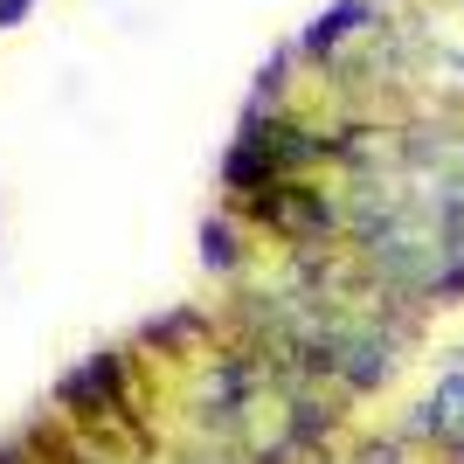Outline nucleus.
<instances>
[{
  "label": "nucleus",
  "instance_id": "5",
  "mask_svg": "<svg viewBox=\"0 0 464 464\" xmlns=\"http://www.w3.org/2000/svg\"><path fill=\"white\" fill-rule=\"evenodd\" d=\"M28 7H35V0H0V28H14V21L28 14Z\"/></svg>",
  "mask_w": 464,
  "mask_h": 464
},
{
  "label": "nucleus",
  "instance_id": "4",
  "mask_svg": "<svg viewBox=\"0 0 464 464\" xmlns=\"http://www.w3.org/2000/svg\"><path fill=\"white\" fill-rule=\"evenodd\" d=\"M201 256H208V271H236V264H243V243H236L229 215H215L208 229H201Z\"/></svg>",
  "mask_w": 464,
  "mask_h": 464
},
{
  "label": "nucleus",
  "instance_id": "2",
  "mask_svg": "<svg viewBox=\"0 0 464 464\" xmlns=\"http://www.w3.org/2000/svg\"><path fill=\"white\" fill-rule=\"evenodd\" d=\"M374 14H382L374 0H333L326 14L312 21L305 35H298V49H291V56H312V63H326L333 49H347L353 35H368V28H374Z\"/></svg>",
  "mask_w": 464,
  "mask_h": 464
},
{
  "label": "nucleus",
  "instance_id": "6",
  "mask_svg": "<svg viewBox=\"0 0 464 464\" xmlns=\"http://www.w3.org/2000/svg\"><path fill=\"white\" fill-rule=\"evenodd\" d=\"M0 464H28V450H21V437H14V444H0Z\"/></svg>",
  "mask_w": 464,
  "mask_h": 464
},
{
  "label": "nucleus",
  "instance_id": "1",
  "mask_svg": "<svg viewBox=\"0 0 464 464\" xmlns=\"http://www.w3.org/2000/svg\"><path fill=\"white\" fill-rule=\"evenodd\" d=\"M125 388H132V361L111 347V353H91V361L56 388V402L70 409V416H83V423H97V416L125 409Z\"/></svg>",
  "mask_w": 464,
  "mask_h": 464
},
{
  "label": "nucleus",
  "instance_id": "3",
  "mask_svg": "<svg viewBox=\"0 0 464 464\" xmlns=\"http://www.w3.org/2000/svg\"><path fill=\"white\" fill-rule=\"evenodd\" d=\"M423 409H430V416H423L430 437H444V444H450V437H464V374H444V382L430 388Z\"/></svg>",
  "mask_w": 464,
  "mask_h": 464
}]
</instances>
